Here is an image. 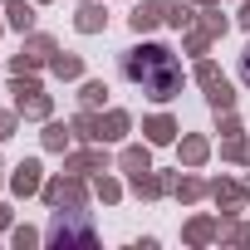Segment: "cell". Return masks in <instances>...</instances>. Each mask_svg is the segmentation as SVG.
<instances>
[{
    "mask_svg": "<svg viewBox=\"0 0 250 250\" xmlns=\"http://www.w3.org/2000/svg\"><path fill=\"white\" fill-rule=\"evenodd\" d=\"M128 79H133V83H143L152 98H172V93L182 88V64H177L167 49L143 44V49H133V54H128Z\"/></svg>",
    "mask_w": 250,
    "mask_h": 250,
    "instance_id": "obj_1",
    "label": "cell"
},
{
    "mask_svg": "<svg viewBox=\"0 0 250 250\" xmlns=\"http://www.w3.org/2000/svg\"><path fill=\"white\" fill-rule=\"evenodd\" d=\"M245 83H250V54H245Z\"/></svg>",
    "mask_w": 250,
    "mask_h": 250,
    "instance_id": "obj_2",
    "label": "cell"
}]
</instances>
